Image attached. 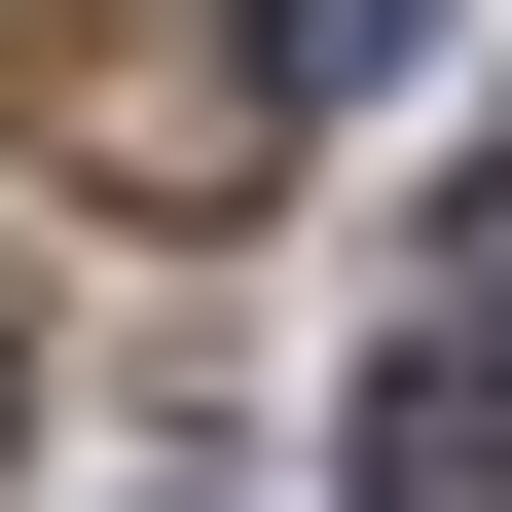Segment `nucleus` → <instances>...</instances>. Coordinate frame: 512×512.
<instances>
[{
    "label": "nucleus",
    "instance_id": "f257e3e1",
    "mask_svg": "<svg viewBox=\"0 0 512 512\" xmlns=\"http://www.w3.org/2000/svg\"><path fill=\"white\" fill-rule=\"evenodd\" d=\"M37 147L110 220H220L256 183V0H37Z\"/></svg>",
    "mask_w": 512,
    "mask_h": 512
},
{
    "label": "nucleus",
    "instance_id": "f03ea898",
    "mask_svg": "<svg viewBox=\"0 0 512 512\" xmlns=\"http://www.w3.org/2000/svg\"><path fill=\"white\" fill-rule=\"evenodd\" d=\"M366 512H512V366H476V330L366 366Z\"/></svg>",
    "mask_w": 512,
    "mask_h": 512
},
{
    "label": "nucleus",
    "instance_id": "7ed1b4c3",
    "mask_svg": "<svg viewBox=\"0 0 512 512\" xmlns=\"http://www.w3.org/2000/svg\"><path fill=\"white\" fill-rule=\"evenodd\" d=\"M366 37H439V0H256V74H366Z\"/></svg>",
    "mask_w": 512,
    "mask_h": 512
}]
</instances>
